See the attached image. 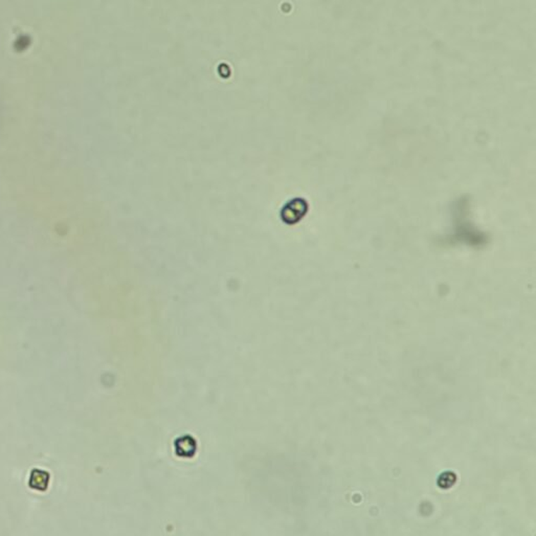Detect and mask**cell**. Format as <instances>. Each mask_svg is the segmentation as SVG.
Returning a JSON list of instances; mask_svg holds the SVG:
<instances>
[{"instance_id":"6da1fadb","label":"cell","mask_w":536,"mask_h":536,"mask_svg":"<svg viewBox=\"0 0 536 536\" xmlns=\"http://www.w3.org/2000/svg\"><path fill=\"white\" fill-rule=\"evenodd\" d=\"M307 202L304 199H295L287 204L283 210L291 211V217L286 220L287 223H296L302 219L303 216L307 212Z\"/></svg>"}]
</instances>
